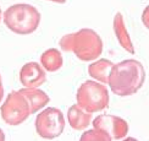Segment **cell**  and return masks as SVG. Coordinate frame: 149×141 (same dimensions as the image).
Returning a JSON list of instances; mask_svg holds the SVG:
<instances>
[{
  "mask_svg": "<svg viewBox=\"0 0 149 141\" xmlns=\"http://www.w3.org/2000/svg\"><path fill=\"white\" fill-rule=\"evenodd\" d=\"M93 126L105 131L111 140H120L123 139L128 134V124L120 116L103 114L99 115L93 121Z\"/></svg>",
  "mask_w": 149,
  "mask_h": 141,
  "instance_id": "7",
  "label": "cell"
},
{
  "mask_svg": "<svg viewBox=\"0 0 149 141\" xmlns=\"http://www.w3.org/2000/svg\"><path fill=\"white\" fill-rule=\"evenodd\" d=\"M20 81L24 87L36 88L47 81L45 69L36 61H29L21 67Z\"/></svg>",
  "mask_w": 149,
  "mask_h": 141,
  "instance_id": "8",
  "label": "cell"
},
{
  "mask_svg": "<svg viewBox=\"0 0 149 141\" xmlns=\"http://www.w3.org/2000/svg\"><path fill=\"white\" fill-rule=\"evenodd\" d=\"M146 70L138 60L127 59L114 64L109 76V86L115 95L126 97L134 95L143 86Z\"/></svg>",
  "mask_w": 149,
  "mask_h": 141,
  "instance_id": "1",
  "label": "cell"
},
{
  "mask_svg": "<svg viewBox=\"0 0 149 141\" xmlns=\"http://www.w3.org/2000/svg\"><path fill=\"white\" fill-rule=\"evenodd\" d=\"M21 93L27 98V101L29 103V107H31V113H36L40 110L42 108L45 107V104L49 103L50 98L49 96L45 93L44 91L39 90L38 87L36 88H28V87H24L22 90H20Z\"/></svg>",
  "mask_w": 149,
  "mask_h": 141,
  "instance_id": "11",
  "label": "cell"
},
{
  "mask_svg": "<svg viewBox=\"0 0 149 141\" xmlns=\"http://www.w3.org/2000/svg\"><path fill=\"white\" fill-rule=\"evenodd\" d=\"M67 121L74 130H83L91 124L92 113L84 110L78 104H73L67 110Z\"/></svg>",
  "mask_w": 149,
  "mask_h": 141,
  "instance_id": "9",
  "label": "cell"
},
{
  "mask_svg": "<svg viewBox=\"0 0 149 141\" xmlns=\"http://www.w3.org/2000/svg\"><path fill=\"white\" fill-rule=\"evenodd\" d=\"M4 140H5V134L1 129H0V141H4Z\"/></svg>",
  "mask_w": 149,
  "mask_h": 141,
  "instance_id": "18",
  "label": "cell"
},
{
  "mask_svg": "<svg viewBox=\"0 0 149 141\" xmlns=\"http://www.w3.org/2000/svg\"><path fill=\"white\" fill-rule=\"evenodd\" d=\"M40 63H42V66L44 67L47 71L54 72V71H58L60 67L63 66L64 59L58 49L50 48L40 55Z\"/></svg>",
  "mask_w": 149,
  "mask_h": 141,
  "instance_id": "13",
  "label": "cell"
},
{
  "mask_svg": "<svg viewBox=\"0 0 149 141\" xmlns=\"http://www.w3.org/2000/svg\"><path fill=\"white\" fill-rule=\"evenodd\" d=\"M113 66L114 63L109 59H99L88 66V74L97 81L107 85L109 83V76Z\"/></svg>",
  "mask_w": 149,
  "mask_h": 141,
  "instance_id": "12",
  "label": "cell"
},
{
  "mask_svg": "<svg viewBox=\"0 0 149 141\" xmlns=\"http://www.w3.org/2000/svg\"><path fill=\"white\" fill-rule=\"evenodd\" d=\"M4 97V86H3V80H1V75H0V103L3 101Z\"/></svg>",
  "mask_w": 149,
  "mask_h": 141,
  "instance_id": "16",
  "label": "cell"
},
{
  "mask_svg": "<svg viewBox=\"0 0 149 141\" xmlns=\"http://www.w3.org/2000/svg\"><path fill=\"white\" fill-rule=\"evenodd\" d=\"M3 120L9 125H20L26 120L31 113V107L20 91H11L0 108Z\"/></svg>",
  "mask_w": 149,
  "mask_h": 141,
  "instance_id": "5",
  "label": "cell"
},
{
  "mask_svg": "<svg viewBox=\"0 0 149 141\" xmlns=\"http://www.w3.org/2000/svg\"><path fill=\"white\" fill-rule=\"evenodd\" d=\"M142 21H143V25L149 29V5L144 9L143 14H142Z\"/></svg>",
  "mask_w": 149,
  "mask_h": 141,
  "instance_id": "15",
  "label": "cell"
},
{
  "mask_svg": "<svg viewBox=\"0 0 149 141\" xmlns=\"http://www.w3.org/2000/svg\"><path fill=\"white\" fill-rule=\"evenodd\" d=\"M114 32L116 34V38L119 41L120 46L130 54H134L133 43L127 32V28L125 26V21H123V16L121 12H117L114 17Z\"/></svg>",
  "mask_w": 149,
  "mask_h": 141,
  "instance_id": "10",
  "label": "cell"
},
{
  "mask_svg": "<svg viewBox=\"0 0 149 141\" xmlns=\"http://www.w3.org/2000/svg\"><path fill=\"white\" fill-rule=\"evenodd\" d=\"M76 100L78 106L87 112H102L109 106V91L104 83L88 80L79 86Z\"/></svg>",
  "mask_w": 149,
  "mask_h": 141,
  "instance_id": "4",
  "label": "cell"
},
{
  "mask_svg": "<svg viewBox=\"0 0 149 141\" xmlns=\"http://www.w3.org/2000/svg\"><path fill=\"white\" fill-rule=\"evenodd\" d=\"M4 23L16 34H31L39 26L40 14L29 4H15L5 11Z\"/></svg>",
  "mask_w": 149,
  "mask_h": 141,
  "instance_id": "3",
  "label": "cell"
},
{
  "mask_svg": "<svg viewBox=\"0 0 149 141\" xmlns=\"http://www.w3.org/2000/svg\"><path fill=\"white\" fill-rule=\"evenodd\" d=\"M36 131L43 139L59 137L65 129V116L60 109L49 107L40 112L34 121Z\"/></svg>",
  "mask_w": 149,
  "mask_h": 141,
  "instance_id": "6",
  "label": "cell"
},
{
  "mask_svg": "<svg viewBox=\"0 0 149 141\" xmlns=\"http://www.w3.org/2000/svg\"><path fill=\"white\" fill-rule=\"evenodd\" d=\"M81 140L82 141H94V140L95 141H111V137L105 131L94 128L93 130L86 131L82 136H81Z\"/></svg>",
  "mask_w": 149,
  "mask_h": 141,
  "instance_id": "14",
  "label": "cell"
},
{
  "mask_svg": "<svg viewBox=\"0 0 149 141\" xmlns=\"http://www.w3.org/2000/svg\"><path fill=\"white\" fill-rule=\"evenodd\" d=\"M48 1H52V3H58V4H64V3H66V0H48Z\"/></svg>",
  "mask_w": 149,
  "mask_h": 141,
  "instance_id": "17",
  "label": "cell"
},
{
  "mask_svg": "<svg viewBox=\"0 0 149 141\" xmlns=\"http://www.w3.org/2000/svg\"><path fill=\"white\" fill-rule=\"evenodd\" d=\"M64 52H72L82 61L95 60L103 53V41L94 29L82 28L64 36L59 42Z\"/></svg>",
  "mask_w": 149,
  "mask_h": 141,
  "instance_id": "2",
  "label": "cell"
},
{
  "mask_svg": "<svg viewBox=\"0 0 149 141\" xmlns=\"http://www.w3.org/2000/svg\"><path fill=\"white\" fill-rule=\"evenodd\" d=\"M0 21H1V8H0Z\"/></svg>",
  "mask_w": 149,
  "mask_h": 141,
  "instance_id": "19",
  "label": "cell"
}]
</instances>
